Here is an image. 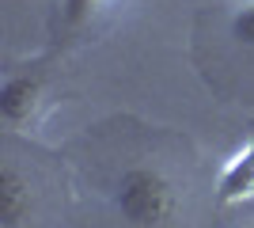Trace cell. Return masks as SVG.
Instances as JSON below:
<instances>
[{"mask_svg":"<svg viewBox=\"0 0 254 228\" xmlns=\"http://www.w3.org/2000/svg\"><path fill=\"white\" fill-rule=\"evenodd\" d=\"M38 95H42V80L38 76H31V73L8 76L0 84V118L8 126H23L34 114V107H38Z\"/></svg>","mask_w":254,"mask_h":228,"instance_id":"cell-2","label":"cell"},{"mask_svg":"<svg viewBox=\"0 0 254 228\" xmlns=\"http://www.w3.org/2000/svg\"><path fill=\"white\" fill-rule=\"evenodd\" d=\"M27 213H31V183L11 163H4L0 167V221L4 228H19Z\"/></svg>","mask_w":254,"mask_h":228,"instance_id":"cell-3","label":"cell"},{"mask_svg":"<svg viewBox=\"0 0 254 228\" xmlns=\"http://www.w3.org/2000/svg\"><path fill=\"white\" fill-rule=\"evenodd\" d=\"M99 4H103V0H64V15H68V23H80V19H87Z\"/></svg>","mask_w":254,"mask_h":228,"instance_id":"cell-6","label":"cell"},{"mask_svg":"<svg viewBox=\"0 0 254 228\" xmlns=\"http://www.w3.org/2000/svg\"><path fill=\"white\" fill-rule=\"evenodd\" d=\"M122 217L133 221L140 228L163 225V221L175 213V190L159 171L152 167H129L122 179H118V194H114Z\"/></svg>","mask_w":254,"mask_h":228,"instance_id":"cell-1","label":"cell"},{"mask_svg":"<svg viewBox=\"0 0 254 228\" xmlns=\"http://www.w3.org/2000/svg\"><path fill=\"white\" fill-rule=\"evenodd\" d=\"M251 198H254V141L239 156H232L220 175V202L224 206H239V202H251Z\"/></svg>","mask_w":254,"mask_h":228,"instance_id":"cell-4","label":"cell"},{"mask_svg":"<svg viewBox=\"0 0 254 228\" xmlns=\"http://www.w3.org/2000/svg\"><path fill=\"white\" fill-rule=\"evenodd\" d=\"M232 38L254 50V4H247L232 15Z\"/></svg>","mask_w":254,"mask_h":228,"instance_id":"cell-5","label":"cell"}]
</instances>
